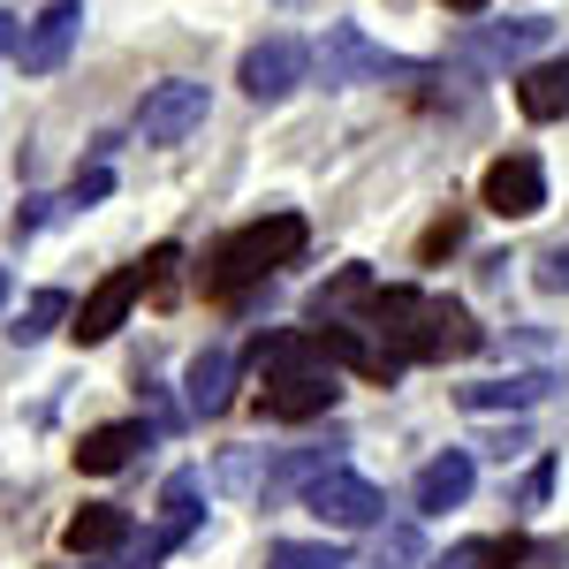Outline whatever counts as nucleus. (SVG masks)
<instances>
[{
  "mask_svg": "<svg viewBox=\"0 0 569 569\" xmlns=\"http://www.w3.org/2000/svg\"><path fill=\"white\" fill-rule=\"evenodd\" d=\"M0 305H8V266H0Z\"/></svg>",
  "mask_w": 569,
  "mask_h": 569,
  "instance_id": "32",
  "label": "nucleus"
},
{
  "mask_svg": "<svg viewBox=\"0 0 569 569\" xmlns=\"http://www.w3.org/2000/svg\"><path fill=\"white\" fill-rule=\"evenodd\" d=\"M61 319H69V297H61V289H39V297H31V305L16 311V327H8V335H16V342H23V350H31V342H46V335H53V327H61Z\"/></svg>",
  "mask_w": 569,
  "mask_h": 569,
  "instance_id": "22",
  "label": "nucleus"
},
{
  "mask_svg": "<svg viewBox=\"0 0 569 569\" xmlns=\"http://www.w3.org/2000/svg\"><path fill=\"white\" fill-rule=\"evenodd\" d=\"M426 562V539H418V525H388L380 539H372V569H418Z\"/></svg>",
  "mask_w": 569,
  "mask_h": 569,
  "instance_id": "24",
  "label": "nucleus"
},
{
  "mask_svg": "<svg viewBox=\"0 0 569 569\" xmlns=\"http://www.w3.org/2000/svg\"><path fill=\"white\" fill-rule=\"evenodd\" d=\"M190 130H206V84L198 77H168V84L144 91V107H137V137L144 144H182Z\"/></svg>",
  "mask_w": 569,
  "mask_h": 569,
  "instance_id": "5",
  "label": "nucleus"
},
{
  "mask_svg": "<svg viewBox=\"0 0 569 569\" xmlns=\"http://www.w3.org/2000/svg\"><path fill=\"white\" fill-rule=\"evenodd\" d=\"M380 289H372V273L365 266H342L319 297H311V327H350V305H372Z\"/></svg>",
  "mask_w": 569,
  "mask_h": 569,
  "instance_id": "20",
  "label": "nucleus"
},
{
  "mask_svg": "<svg viewBox=\"0 0 569 569\" xmlns=\"http://www.w3.org/2000/svg\"><path fill=\"white\" fill-rule=\"evenodd\" d=\"M517 107H525L531 122H562L569 114V61H539L517 77Z\"/></svg>",
  "mask_w": 569,
  "mask_h": 569,
  "instance_id": "16",
  "label": "nucleus"
},
{
  "mask_svg": "<svg viewBox=\"0 0 569 569\" xmlns=\"http://www.w3.org/2000/svg\"><path fill=\"white\" fill-rule=\"evenodd\" d=\"M114 190V168H77V182H69V206H99Z\"/></svg>",
  "mask_w": 569,
  "mask_h": 569,
  "instance_id": "25",
  "label": "nucleus"
},
{
  "mask_svg": "<svg viewBox=\"0 0 569 569\" xmlns=\"http://www.w3.org/2000/svg\"><path fill=\"white\" fill-rule=\"evenodd\" d=\"M471 486H479L471 448H440L433 463L418 471V509H426V517H440V509H463V501H471Z\"/></svg>",
  "mask_w": 569,
  "mask_h": 569,
  "instance_id": "12",
  "label": "nucleus"
},
{
  "mask_svg": "<svg viewBox=\"0 0 569 569\" xmlns=\"http://www.w3.org/2000/svg\"><path fill=\"white\" fill-rule=\"evenodd\" d=\"M198 501H206V479H198V471H176V479H168V493H160V531H152V562H160V555H176L182 539L198 531V517H206Z\"/></svg>",
  "mask_w": 569,
  "mask_h": 569,
  "instance_id": "13",
  "label": "nucleus"
},
{
  "mask_svg": "<svg viewBox=\"0 0 569 569\" xmlns=\"http://www.w3.org/2000/svg\"><path fill=\"white\" fill-rule=\"evenodd\" d=\"M266 380H281V372H319L327 365V342L311 335V327H289V335H259V350H251Z\"/></svg>",
  "mask_w": 569,
  "mask_h": 569,
  "instance_id": "14",
  "label": "nucleus"
},
{
  "mask_svg": "<svg viewBox=\"0 0 569 569\" xmlns=\"http://www.w3.org/2000/svg\"><path fill=\"white\" fill-rule=\"evenodd\" d=\"M479 198H486V213H501V220H531L547 206V168H539L531 152H501V160L486 168Z\"/></svg>",
  "mask_w": 569,
  "mask_h": 569,
  "instance_id": "8",
  "label": "nucleus"
},
{
  "mask_svg": "<svg viewBox=\"0 0 569 569\" xmlns=\"http://www.w3.org/2000/svg\"><path fill=\"white\" fill-rule=\"evenodd\" d=\"M305 509L319 517V525H335V531H365V525H380V486L372 479H357L350 463H327L319 479L305 486Z\"/></svg>",
  "mask_w": 569,
  "mask_h": 569,
  "instance_id": "4",
  "label": "nucleus"
},
{
  "mask_svg": "<svg viewBox=\"0 0 569 569\" xmlns=\"http://www.w3.org/2000/svg\"><path fill=\"white\" fill-rule=\"evenodd\" d=\"M305 251V213H266L251 228H236L228 243H213V259H206V297H243V289H259L273 266H289Z\"/></svg>",
  "mask_w": 569,
  "mask_h": 569,
  "instance_id": "2",
  "label": "nucleus"
},
{
  "mask_svg": "<svg viewBox=\"0 0 569 569\" xmlns=\"http://www.w3.org/2000/svg\"><path fill=\"white\" fill-rule=\"evenodd\" d=\"M456 243H463V220H440V228H426V266H433V259H448Z\"/></svg>",
  "mask_w": 569,
  "mask_h": 569,
  "instance_id": "27",
  "label": "nucleus"
},
{
  "mask_svg": "<svg viewBox=\"0 0 569 569\" xmlns=\"http://www.w3.org/2000/svg\"><path fill=\"white\" fill-rule=\"evenodd\" d=\"M16 39H23V31H16V16H0V53H16Z\"/></svg>",
  "mask_w": 569,
  "mask_h": 569,
  "instance_id": "30",
  "label": "nucleus"
},
{
  "mask_svg": "<svg viewBox=\"0 0 569 569\" xmlns=\"http://www.w3.org/2000/svg\"><path fill=\"white\" fill-rule=\"evenodd\" d=\"M365 327L388 342L402 365H433V357H471L486 342L471 327V311L448 305V297H418V289H380L365 305Z\"/></svg>",
  "mask_w": 569,
  "mask_h": 569,
  "instance_id": "1",
  "label": "nucleus"
},
{
  "mask_svg": "<svg viewBox=\"0 0 569 569\" xmlns=\"http://www.w3.org/2000/svg\"><path fill=\"white\" fill-rule=\"evenodd\" d=\"M547 31H555V23H539V16H531V23H493V31H471V39H463V53H471V61H486V69H501V61L539 53V46H547Z\"/></svg>",
  "mask_w": 569,
  "mask_h": 569,
  "instance_id": "15",
  "label": "nucleus"
},
{
  "mask_svg": "<svg viewBox=\"0 0 569 569\" xmlns=\"http://www.w3.org/2000/svg\"><path fill=\"white\" fill-rule=\"evenodd\" d=\"M547 388H555L547 372H525V380H471V388H456V402L486 418V410H531V402H547Z\"/></svg>",
  "mask_w": 569,
  "mask_h": 569,
  "instance_id": "17",
  "label": "nucleus"
},
{
  "mask_svg": "<svg viewBox=\"0 0 569 569\" xmlns=\"http://www.w3.org/2000/svg\"><path fill=\"white\" fill-rule=\"evenodd\" d=\"M305 77H311V46H305V39H259L251 53H243V69H236V84L251 91L259 107L289 99Z\"/></svg>",
  "mask_w": 569,
  "mask_h": 569,
  "instance_id": "6",
  "label": "nucleus"
},
{
  "mask_svg": "<svg viewBox=\"0 0 569 569\" xmlns=\"http://www.w3.org/2000/svg\"><path fill=\"white\" fill-rule=\"evenodd\" d=\"M77 31H84V0H46V16H31V23H23V39H16L23 77H53V69L69 61Z\"/></svg>",
  "mask_w": 569,
  "mask_h": 569,
  "instance_id": "7",
  "label": "nucleus"
},
{
  "mask_svg": "<svg viewBox=\"0 0 569 569\" xmlns=\"http://www.w3.org/2000/svg\"><path fill=\"white\" fill-rule=\"evenodd\" d=\"M531 281H539V289H555V297H562V289H569V243H555V251H547V259L531 266Z\"/></svg>",
  "mask_w": 569,
  "mask_h": 569,
  "instance_id": "26",
  "label": "nucleus"
},
{
  "mask_svg": "<svg viewBox=\"0 0 569 569\" xmlns=\"http://www.w3.org/2000/svg\"><path fill=\"white\" fill-rule=\"evenodd\" d=\"M440 8H463V16H471V8H486V0H440Z\"/></svg>",
  "mask_w": 569,
  "mask_h": 569,
  "instance_id": "31",
  "label": "nucleus"
},
{
  "mask_svg": "<svg viewBox=\"0 0 569 569\" xmlns=\"http://www.w3.org/2000/svg\"><path fill=\"white\" fill-rule=\"evenodd\" d=\"M137 297H144V266H114V273L84 297V311H77V327H69V335H77V342H107V335L130 319Z\"/></svg>",
  "mask_w": 569,
  "mask_h": 569,
  "instance_id": "10",
  "label": "nucleus"
},
{
  "mask_svg": "<svg viewBox=\"0 0 569 569\" xmlns=\"http://www.w3.org/2000/svg\"><path fill=\"white\" fill-rule=\"evenodd\" d=\"M228 380H236V357L228 350H198L190 357V410H198V418H220V410L236 402Z\"/></svg>",
  "mask_w": 569,
  "mask_h": 569,
  "instance_id": "19",
  "label": "nucleus"
},
{
  "mask_svg": "<svg viewBox=\"0 0 569 569\" xmlns=\"http://www.w3.org/2000/svg\"><path fill=\"white\" fill-rule=\"evenodd\" d=\"M547 486H555V463H539V471L525 479V509H539V501H547Z\"/></svg>",
  "mask_w": 569,
  "mask_h": 569,
  "instance_id": "29",
  "label": "nucleus"
},
{
  "mask_svg": "<svg viewBox=\"0 0 569 569\" xmlns=\"http://www.w3.org/2000/svg\"><path fill=\"white\" fill-rule=\"evenodd\" d=\"M311 69H319V84H327V91H350V84H418V77H426V61L372 46L357 23H327V39L311 46Z\"/></svg>",
  "mask_w": 569,
  "mask_h": 569,
  "instance_id": "3",
  "label": "nucleus"
},
{
  "mask_svg": "<svg viewBox=\"0 0 569 569\" xmlns=\"http://www.w3.org/2000/svg\"><path fill=\"white\" fill-rule=\"evenodd\" d=\"M122 539H130V517L107 509V501H91V509H77V517L61 525V547H69V555H107V547H122Z\"/></svg>",
  "mask_w": 569,
  "mask_h": 569,
  "instance_id": "18",
  "label": "nucleus"
},
{
  "mask_svg": "<svg viewBox=\"0 0 569 569\" xmlns=\"http://www.w3.org/2000/svg\"><path fill=\"white\" fill-rule=\"evenodd\" d=\"M335 372L319 365V372H281V380H266L259 388V418H273V426H305V418H327L335 410Z\"/></svg>",
  "mask_w": 569,
  "mask_h": 569,
  "instance_id": "9",
  "label": "nucleus"
},
{
  "mask_svg": "<svg viewBox=\"0 0 569 569\" xmlns=\"http://www.w3.org/2000/svg\"><path fill=\"white\" fill-rule=\"evenodd\" d=\"M53 206H61V198H23V213H16V236H39L46 220H53Z\"/></svg>",
  "mask_w": 569,
  "mask_h": 569,
  "instance_id": "28",
  "label": "nucleus"
},
{
  "mask_svg": "<svg viewBox=\"0 0 569 569\" xmlns=\"http://www.w3.org/2000/svg\"><path fill=\"white\" fill-rule=\"evenodd\" d=\"M266 569H342V547L335 539H273Z\"/></svg>",
  "mask_w": 569,
  "mask_h": 569,
  "instance_id": "23",
  "label": "nucleus"
},
{
  "mask_svg": "<svg viewBox=\"0 0 569 569\" xmlns=\"http://www.w3.org/2000/svg\"><path fill=\"white\" fill-rule=\"evenodd\" d=\"M525 539H456L448 555H433V569H517Z\"/></svg>",
  "mask_w": 569,
  "mask_h": 569,
  "instance_id": "21",
  "label": "nucleus"
},
{
  "mask_svg": "<svg viewBox=\"0 0 569 569\" xmlns=\"http://www.w3.org/2000/svg\"><path fill=\"white\" fill-rule=\"evenodd\" d=\"M152 440V426H137V418H114V426H91L84 440H77V471H91V479H114V471H130L137 448Z\"/></svg>",
  "mask_w": 569,
  "mask_h": 569,
  "instance_id": "11",
  "label": "nucleus"
}]
</instances>
